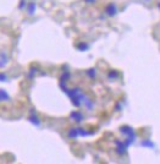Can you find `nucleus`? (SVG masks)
<instances>
[{"label": "nucleus", "mask_w": 160, "mask_h": 164, "mask_svg": "<svg viewBox=\"0 0 160 164\" xmlns=\"http://www.w3.org/2000/svg\"><path fill=\"white\" fill-rule=\"evenodd\" d=\"M115 145H116V153H117V154H120V156L125 154V153H126V149L128 148V147L126 146L125 141H120V140H116V141H115Z\"/></svg>", "instance_id": "nucleus-1"}, {"label": "nucleus", "mask_w": 160, "mask_h": 164, "mask_svg": "<svg viewBox=\"0 0 160 164\" xmlns=\"http://www.w3.org/2000/svg\"><path fill=\"white\" fill-rule=\"evenodd\" d=\"M105 14H106L108 16H110V17L115 16L117 14V6L114 4V2L106 5V7H105Z\"/></svg>", "instance_id": "nucleus-2"}, {"label": "nucleus", "mask_w": 160, "mask_h": 164, "mask_svg": "<svg viewBox=\"0 0 160 164\" xmlns=\"http://www.w3.org/2000/svg\"><path fill=\"white\" fill-rule=\"evenodd\" d=\"M70 118L73 121H76V122H82L83 121V114L81 112H78V110H73L72 113L70 114Z\"/></svg>", "instance_id": "nucleus-3"}, {"label": "nucleus", "mask_w": 160, "mask_h": 164, "mask_svg": "<svg viewBox=\"0 0 160 164\" xmlns=\"http://www.w3.org/2000/svg\"><path fill=\"white\" fill-rule=\"evenodd\" d=\"M28 121L31 122V124H33V125H36V126H39L41 125V120H39V118L34 114V112H33V109H32V115L28 118Z\"/></svg>", "instance_id": "nucleus-4"}, {"label": "nucleus", "mask_w": 160, "mask_h": 164, "mask_svg": "<svg viewBox=\"0 0 160 164\" xmlns=\"http://www.w3.org/2000/svg\"><path fill=\"white\" fill-rule=\"evenodd\" d=\"M7 101H10L9 93H7L5 90L0 88V103H1V102H7Z\"/></svg>", "instance_id": "nucleus-5"}, {"label": "nucleus", "mask_w": 160, "mask_h": 164, "mask_svg": "<svg viewBox=\"0 0 160 164\" xmlns=\"http://www.w3.org/2000/svg\"><path fill=\"white\" fill-rule=\"evenodd\" d=\"M7 55L5 54V52H2V53H0V69L1 67H5V65L7 64Z\"/></svg>", "instance_id": "nucleus-6"}, {"label": "nucleus", "mask_w": 160, "mask_h": 164, "mask_svg": "<svg viewBox=\"0 0 160 164\" xmlns=\"http://www.w3.org/2000/svg\"><path fill=\"white\" fill-rule=\"evenodd\" d=\"M67 136L70 137V138H77L80 134H78V127L77 129H70L69 130V132H67Z\"/></svg>", "instance_id": "nucleus-7"}, {"label": "nucleus", "mask_w": 160, "mask_h": 164, "mask_svg": "<svg viewBox=\"0 0 160 164\" xmlns=\"http://www.w3.org/2000/svg\"><path fill=\"white\" fill-rule=\"evenodd\" d=\"M36 9H37L36 2H29L28 5H27V12H28V15H33L34 11H36Z\"/></svg>", "instance_id": "nucleus-8"}, {"label": "nucleus", "mask_w": 160, "mask_h": 164, "mask_svg": "<svg viewBox=\"0 0 160 164\" xmlns=\"http://www.w3.org/2000/svg\"><path fill=\"white\" fill-rule=\"evenodd\" d=\"M88 48H89V45L87 43H85V42H81V43L77 44V49L80 52H86V50H88Z\"/></svg>", "instance_id": "nucleus-9"}, {"label": "nucleus", "mask_w": 160, "mask_h": 164, "mask_svg": "<svg viewBox=\"0 0 160 164\" xmlns=\"http://www.w3.org/2000/svg\"><path fill=\"white\" fill-rule=\"evenodd\" d=\"M71 77V74L69 72V71H64V74L61 75V77H60V81H62V82H66L69 78Z\"/></svg>", "instance_id": "nucleus-10"}, {"label": "nucleus", "mask_w": 160, "mask_h": 164, "mask_svg": "<svg viewBox=\"0 0 160 164\" xmlns=\"http://www.w3.org/2000/svg\"><path fill=\"white\" fill-rule=\"evenodd\" d=\"M108 77H109L110 80H115V78H117V77H119V72H117L116 70H111V71H109Z\"/></svg>", "instance_id": "nucleus-11"}, {"label": "nucleus", "mask_w": 160, "mask_h": 164, "mask_svg": "<svg viewBox=\"0 0 160 164\" xmlns=\"http://www.w3.org/2000/svg\"><path fill=\"white\" fill-rule=\"evenodd\" d=\"M95 69H89V70H87V75L90 77V78H94L95 77Z\"/></svg>", "instance_id": "nucleus-12"}, {"label": "nucleus", "mask_w": 160, "mask_h": 164, "mask_svg": "<svg viewBox=\"0 0 160 164\" xmlns=\"http://www.w3.org/2000/svg\"><path fill=\"white\" fill-rule=\"evenodd\" d=\"M78 134H80V136H88V135H90V132H88L87 130H85V129L78 127Z\"/></svg>", "instance_id": "nucleus-13"}, {"label": "nucleus", "mask_w": 160, "mask_h": 164, "mask_svg": "<svg viewBox=\"0 0 160 164\" xmlns=\"http://www.w3.org/2000/svg\"><path fill=\"white\" fill-rule=\"evenodd\" d=\"M142 146H144V147H154V143L150 142L149 140H146V141L142 142Z\"/></svg>", "instance_id": "nucleus-14"}, {"label": "nucleus", "mask_w": 160, "mask_h": 164, "mask_svg": "<svg viewBox=\"0 0 160 164\" xmlns=\"http://www.w3.org/2000/svg\"><path fill=\"white\" fill-rule=\"evenodd\" d=\"M38 72V69L37 67H31V70H29V74H28V77L29 78H32L33 77V75L37 74Z\"/></svg>", "instance_id": "nucleus-15"}, {"label": "nucleus", "mask_w": 160, "mask_h": 164, "mask_svg": "<svg viewBox=\"0 0 160 164\" xmlns=\"http://www.w3.org/2000/svg\"><path fill=\"white\" fill-rule=\"evenodd\" d=\"M25 6H26V1H25V0H21V1H20V5H18V9H23Z\"/></svg>", "instance_id": "nucleus-16"}, {"label": "nucleus", "mask_w": 160, "mask_h": 164, "mask_svg": "<svg viewBox=\"0 0 160 164\" xmlns=\"http://www.w3.org/2000/svg\"><path fill=\"white\" fill-rule=\"evenodd\" d=\"M85 2H87V4H94L95 0H85Z\"/></svg>", "instance_id": "nucleus-17"}, {"label": "nucleus", "mask_w": 160, "mask_h": 164, "mask_svg": "<svg viewBox=\"0 0 160 164\" xmlns=\"http://www.w3.org/2000/svg\"><path fill=\"white\" fill-rule=\"evenodd\" d=\"M157 6H158V9H159V10H160V1H159V2H158V5H157Z\"/></svg>", "instance_id": "nucleus-18"}]
</instances>
